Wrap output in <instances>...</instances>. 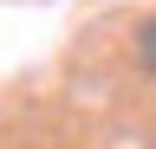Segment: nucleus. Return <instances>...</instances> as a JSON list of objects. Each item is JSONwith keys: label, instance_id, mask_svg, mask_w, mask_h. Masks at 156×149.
Masks as SVG:
<instances>
[{"label": "nucleus", "instance_id": "1", "mask_svg": "<svg viewBox=\"0 0 156 149\" xmlns=\"http://www.w3.org/2000/svg\"><path fill=\"white\" fill-rule=\"evenodd\" d=\"M136 59H143V65L156 71V13L143 20V32H136Z\"/></svg>", "mask_w": 156, "mask_h": 149}]
</instances>
